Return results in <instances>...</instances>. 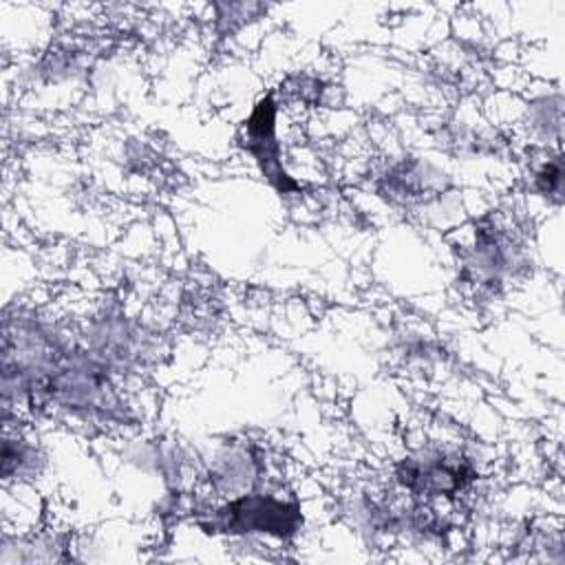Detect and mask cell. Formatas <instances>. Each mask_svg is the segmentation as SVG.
<instances>
[{
	"label": "cell",
	"instance_id": "7a4b0ae2",
	"mask_svg": "<svg viewBox=\"0 0 565 565\" xmlns=\"http://www.w3.org/2000/svg\"><path fill=\"white\" fill-rule=\"evenodd\" d=\"M406 488L426 494H450L463 488L470 479V468L457 455H426L424 459H408L399 470Z\"/></svg>",
	"mask_w": 565,
	"mask_h": 565
},
{
	"label": "cell",
	"instance_id": "6da1fadb",
	"mask_svg": "<svg viewBox=\"0 0 565 565\" xmlns=\"http://www.w3.org/2000/svg\"><path fill=\"white\" fill-rule=\"evenodd\" d=\"M298 505L269 497H243L218 510L212 525L223 527V532H269L276 536H289L298 530Z\"/></svg>",
	"mask_w": 565,
	"mask_h": 565
}]
</instances>
